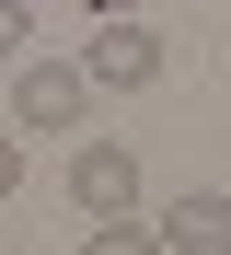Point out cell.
Masks as SVG:
<instances>
[{
	"instance_id": "cell-1",
	"label": "cell",
	"mask_w": 231,
	"mask_h": 255,
	"mask_svg": "<svg viewBox=\"0 0 231 255\" xmlns=\"http://www.w3.org/2000/svg\"><path fill=\"white\" fill-rule=\"evenodd\" d=\"M81 81H92V93H151V81H162V35L151 23H92L81 35Z\"/></svg>"
},
{
	"instance_id": "cell-2",
	"label": "cell",
	"mask_w": 231,
	"mask_h": 255,
	"mask_svg": "<svg viewBox=\"0 0 231 255\" xmlns=\"http://www.w3.org/2000/svg\"><path fill=\"white\" fill-rule=\"evenodd\" d=\"M70 209L81 221H139V151L127 139H81L70 151Z\"/></svg>"
},
{
	"instance_id": "cell-3",
	"label": "cell",
	"mask_w": 231,
	"mask_h": 255,
	"mask_svg": "<svg viewBox=\"0 0 231 255\" xmlns=\"http://www.w3.org/2000/svg\"><path fill=\"white\" fill-rule=\"evenodd\" d=\"M81 116H92L81 58H12V128H81Z\"/></svg>"
},
{
	"instance_id": "cell-4",
	"label": "cell",
	"mask_w": 231,
	"mask_h": 255,
	"mask_svg": "<svg viewBox=\"0 0 231 255\" xmlns=\"http://www.w3.org/2000/svg\"><path fill=\"white\" fill-rule=\"evenodd\" d=\"M151 244H162V255H231V197H220V186L173 197L162 221H151Z\"/></svg>"
},
{
	"instance_id": "cell-5",
	"label": "cell",
	"mask_w": 231,
	"mask_h": 255,
	"mask_svg": "<svg viewBox=\"0 0 231 255\" xmlns=\"http://www.w3.org/2000/svg\"><path fill=\"white\" fill-rule=\"evenodd\" d=\"M81 255H162V244H151V221H92Z\"/></svg>"
},
{
	"instance_id": "cell-6",
	"label": "cell",
	"mask_w": 231,
	"mask_h": 255,
	"mask_svg": "<svg viewBox=\"0 0 231 255\" xmlns=\"http://www.w3.org/2000/svg\"><path fill=\"white\" fill-rule=\"evenodd\" d=\"M23 35H35V0H0V58H23Z\"/></svg>"
},
{
	"instance_id": "cell-7",
	"label": "cell",
	"mask_w": 231,
	"mask_h": 255,
	"mask_svg": "<svg viewBox=\"0 0 231 255\" xmlns=\"http://www.w3.org/2000/svg\"><path fill=\"white\" fill-rule=\"evenodd\" d=\"M12 186H23V139L0 128V197H12Z\"/></svg>"
},
{
	"instance_id": "cell-8",
	"label": "cell",
	"mask_w": 231,
	"mask_h": 255,
	"mask_svg": "<svg viewBox=\"0 0 231 255\" xmlns=\"http://www.w3.org/2000/svg\"><path fill=\"white\" fill-rule=\"evenodd\" d=\"M81 12H92V23H127V12H139V0H81Z\"/></svg>"
}]
</instances>
